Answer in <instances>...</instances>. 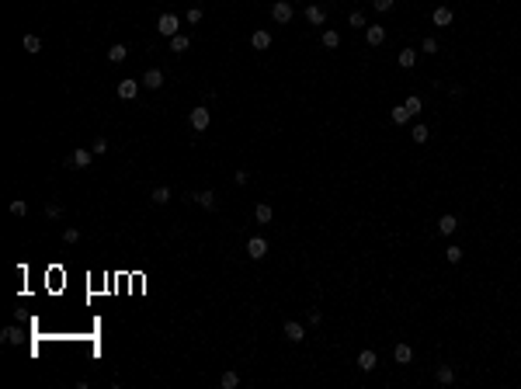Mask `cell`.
I'll return each mask as SVG.
<instances>
[{"label":"cell","instance_id":"31","mask_svg":"<svg viewBox=\"0 0 521 389\" xmlns=\"http://www.w3.org/2000/svg\"><path fill=\"white\" fill-rule=\"evenodd\" d=\"M347 21H351V28H365V14H362V11H351Z\"/></svg>","mask_w":521,"mask_h":389},{"label":"cell","instance_id":"14","mask_svg":"<svg viewBox=\"0 0 521 389\" xmlns=\"http://www.w3.org/2000/svg\"><path fill=\"white\" fill-rule=\"evenodd\" d=\"M455 230H459V219L455 215H442L438 219V233H455Z\"/></svg>","mask_w":521,"mask_h":389},{"label":"cell","instance_id":"10","mask_svg":"<svg viewBox=\"0 0 521 389\" xmlns=\"http://www.w3.org/2000/svg\"><path fill=\"white\" fill-rule=\"evenodd\" d=\"M306 21H309V24H323V21H327V14H323V7L309 4V7H306Z\"/></svg>","mask_w":521,"mask_h":389},{"label":"cell","instance_id":"37","mask_svg":"<svg viewBox=\"0 0 521 389\" xmlns=\"http://www.w3.org/2000/svg\"><path fill=\"white\" fill-rule=\"evenodd\" d=\"M372 7H375V11H389V7H393V0H372Z\"/></svg>","mask_w":521,"mask_h":389},{"label":"cell","instance_id":"24","mask_svg":"<svg viewBox=\"0 0 521 389\" xmlns=\"http://www.w3.org/2000/svg\"><path fill=\"white\" fill-rule=\"evenodd\" d=\"M0 337H4V341H7V344H21V337H24V334H21L18 327H7V330L0 334Z\"/></svg>","mask_w":521,"mask_h":389},{"label":"cell","instance_id":"13","mask_svg":"<svg viewBox=\"0 0 521 389\" xmlns=\"http://www.w3.org/2000/svg\"><path fill=\"white\" fill-rule=\"evenodd\" d=\"M285 337H289V341H295V344H299V341H303V337H306V330H303V327H299V323H295V320H289V323H285Z\"/></svg>","mask_w":521,"mask_h":389},{"label":"cell","instance_id":"8","mask_svg":"<svg viewBox=\"0 0 521 389\" xmlns=\"http://www.w3.org/2000/svg\"><path fill=\"white\" fill-rule=\"evenodd\" d=\"M143 87H150V91H160V87H163V73H160V70H146V77H143Z\"/></svg>","mask_w":521,"mask_h":389},{"label":"cell","instance_id":"4","mask_svg":"<svg viewBox=\"0 0 521 389\" xmlns=\"http://www.w3.org/2000/svg\"><path fill=\"white\" fill-rule=\"evenodd\" d=\"M271 18L278 21V24H289V21H292V4H285V0H278V4L271 7Z\"/></svg>","mask_w":521,"mask_h":389},{"label":"cell","instance_id":"33","mask_svg":"<svg viewBox=\"0 0 521 389\" xmlns=\"http://www.w3.org/2000/svg\"><path fill=\"white\" fill-rule=\"evenodd\" d=\"M45 215H49V219H59V215H63V205L49 202V205H45Z\"/></svg>","mask_w":521,"mask_h":389},{"label":"cell","instance_id":"27","mask_svg":"<svg viewBox=\"0 0 521 389\" xmlns=\"http://www.w3.org/2000/svg\"><path fill=\"white\" fill-rule=\"evenodd\" d=\"M323 45H327V49H337V45H341V35L327 28V32H323Z\"/></svg>","mask_w":521,"mask_h":389},{"label":"cell","instance_id":"30","mask_svg":"<svg viewBox=\"0 0 521 389\" xmlns=\"http://www.w3.org/2000/svg\"><path fill=\"white\" fill-rule=\"evenodd\" d=\"M427 136H431L427 125H414V143H427Z\"/></svg>","mask_w":521,"mask_h":389},{"label":"cell","instance_id":"19","mask_svg":"<svg viewBox=\"0 0 521 389\" xmlns=\"http://www.w3.org/2000/svg\"><path fill=\"white\" fill-rule=\"evenodd\" d=\"M431 21L445 28V24H452V11H448V7H434V14H431Z\"/></svg>","mask_w":521,"mask_h":389},{"label":"cell","instance_id":"3","mask_svg":"<svg viewBox=\"0 0 521 389\" xmlns=\"http://www.w3.org/2000/svg\"><path fill=\"white\" fill-rule=\"evenodd\" d=\"M209 122H212L209 108H195V112H191V129H195V132H205V129H209Z\"/></svg>","mask_w":521,"mask_h":389},{"label":"cell","instance_id":"35","mask_svg":"<svg viewBox=\"0 0 521 389\" xmlns=\"http://www.w3.org/2000/svg\"><path fill=\"white\" fill-rule=\"evenodd\" d=\"M198 21H202V7H191L188 11V24H198Z\"/></svg>","mask_w":521,"mask_h":389},{"label":"cell","instance_id":"34","mask_svg":"<svg viewBox=\"0 0 521 389\" xmlns=\"http://www.w3.org/2000/svg\"><path fill=\"white\" fill-rule=\"evenodd\" d=\"M28 212V205L24 202H11V215H24Z\"/></svg>","mask_w":521,"mask_h":389},{"label":"cell","instance_id":"36","mask_svg":"<svg viewBox=\"0 0 521 389\" xmlns=\"http://www.w3.org/2000/svg\"><path fill=\"white\" fill-rule=\"evenodd\" d=\"M108 150V139H94V146H91V153H104Z\"/></svg>","mask_w":521,"mask_h":389},{"label":"cell","instance_id":"11","mask_svg":"<svg viewBox=\"0 0 521 389\" xmlns=\"http://www.w3.org/2000/svg\"><path fill=\"white\" fill-rule=\"evenodd\" d=\"M393 358H396L400 365H410V362H414V351H410V344H396V351H393Z\"/></svg>","mask_w":521,"mask_h":389},{"label":"cell","instance_id":"23","mask_svg":"<svg viewBox=\"0 0 521 389\" xmlns=\"http://www.w3.org/2000/svg\"><path fill=\"white\" fill-rule=\"evenodd\" d=\"M393 122H396V125H406V122H410V112H406V104H396V108H393Z\"/></svg>","mask_w":521,"mask_h":389},{"label":"cell","instance_id":"26","mask_svg":"<svg viewBox=\"0 0 521 389\" xmlns=\"http://www.w3.org/2000/svg\"><path fill=\"white\" fill-rule=\"evenodd\" d=\"M414 63H417V52H414V49H403V52H400V66H403V70H410Z\"/></svg>","mask_w":521,"mask_h":389},{"label":"cell","instance_id":"2","mask_svg":"<svg viewBox=\"0 0 521 389\" xmlns=\"http://www.w3.org/2000/svg\"><path fill=\"white\" fill-rule=\"evenodd\" d=\"M91 156H94L91 150H80V146H77L73 153L66 156V167H77V171H84V167H91Z\"/></svg>","mask_w":521,"mask_h":389},{"label":"cell","instance_id":"22","mask_svg":"<svg viewBox=\"0 0 521 389\" xmlns=\"http://www.w3.org/2000/svg\"><path fill=\"white\" fill-rule=\"evenodd\" d=\"M434 379H438V382H442V386H448V382H452V379H455V372L448 369V365H438V372H434Z\"/></svg>","mask_w":521,"mask_h":389},{"label":"cell","instance_id":"6","mask_svg":"<svg viewBox=\"0 0 521 389\" xmlns=\"http://www.w3.org/2000/svg\"><path fill=\"white\" fill-rule=\"evenodd\" d=\"M139 87H143V84H135V80H122V84H118V97H122V101H132V97L139 94Z\"/></svg>","mask_w":521,"mask_h":389},{"label":"cell","instance_id":"21","mask_svg":"<svg viewBox=\"0 0 521 389\" xmlns=\"http://www.w3.org/2000/svg\"><path fill=\"white\" fill-rule=\"evenodd\" d=\"M254 219H257V223H271V205L268 202H261V205L254 209Z\"/></svg>","mask_w":521,"mask_h":389},{"label":"cell","instance_id":"20","mask_svg":"<svg viewBox=\"0 0 521 389\" xmlns=\"http://www.w3.org/2000/svg\"><path fill=\"white\" fill-rule=\"evenodd\" d=\"M21 45H24V52H39V49H42V39H39V35H24V39H21Z\"/></svg>","mask_w":521,"mask_h":389},{"label":"cell","instance_id":"7","mask_svg":"<svg viewBox=\"0 0 521 389\" xmlns=\"http://www.w3.org/2000/svg\"><path fill=\"white\" fill-rule=\"evenodd\" d=\"M365 42L368 45H382V42H386V28H382V24H372V28L365 32Z\"/></svg>","mask_w":521,"mask_h":389},{"label":"cell","instance_id":"28","mask_svg":"<svg viewBox=\"0 0 521 389\" xmlns=\"http://www.w3.org/2000/svg\"><path fill=\"white\" fill-rule=\"evenodd\" d=\"M403 104H406V112H410V115H417V112H421V97H417V94H410Z\"/></svg>","mask_w":521,"mask_h":389},{"label":"cell","instance_id":"9","mask_svg":"<svg viewBox=\"0 0 521 389\" xmlns=\"http://www.w3.org/2000/svg\"><path fill=\"white\" fill-rule=\"evenodd\" d=\"M375 362H379V358H375V351H362V354H358V369H362V372H372V369H375Z\"/></svg>","mask_w":521,"mask_h":389},{"label":"cell","instance_id":"1","mask_svg":"<svg viewBox=\"0 0 521 389\" xmlns=\"http://www.w3.org/2000/svg\"><path fill=\"white\" fill-rule=\"evenodd\" d=\"M156 28H160V35H163V39H174V35H177V28H181V18H177V14H160Z\"/></svg>","mask_w":521,"mask_h":389},{"label":"cell","instance_id":"12","mask_svg":"<svg viewBox=\"0 0 521 389\" xmlns=\"http://www.w3.org/2000/svg\"><path fill=\"white\" fill-rule=\"evenodd\" d=\"M191 198L198 202V205H202V209H209V212L215 209V194H212V191H195Z\"/></svg>","mask_w":521,"mask_h":389},{"label":"cell","instance_id":"18","mask_svg":"<svg viewBox=\"0 0 521 389\" xmlns=\"http://www.w3.org/2000/svg\"><path fill=\"white\" fill-rule=\"evenodd\" d=\"M251 45H254V49H268V45H271V32H264V28H261V32H254Z\"/></svg>","mask_w":521,"mask_h":389},{"label":"cell","instance_id":"15","mask_svg":"<svg viewBox=\"0 0 521 389\" xmlns=\"http://www.w3.org/2000/svg\"><path fill=\"white\" fill-rule=\"evenodd\" d=\"M188 45H191V39L177 32V35H174V39H171V52H188Z\"/></svg>","mask_w":521,"mask_h":389},{"label":"cell","instance_id":"17","mask_svg":"<svg viewBox=\"0 0 521 389\" xmlns=\"http://www.w3.org/2000/svg\"><path fill=\"white\" fill-rule=\"evenodd\" d=\"M150 202H153V205L171 202V188H163V184H160V188H153V191H150Z\"/></svg>","mask_w":521,"mask_h":389},{"label":"cell","instance_id":"32","mask_svg":"<svg viewBox=\"0 0 521 389\" xmlns=\"http://www.w3.org/2000/svg\"><path fill=\"white\" fill-rule=\"evenodd\" d=\"M63 240H66V243H77V240H80V230H77V226H70V230H63Z\"/></svg>","mask_w":521,"mask_h":389},{"label":"cell","instance_id":"25","mask_svg":"<svg viewBox=\"0 0 521 389\" xmlns=\"http://www.w3.org/2000/svg\"><path fill=\"white\" fill-rule=\"evenodd\" d=\"M219 386H223V389H236V386H240V375H236V372H226V375L219 379Z\"/></svg>","mask_w":521,"mask_h":389},{"label":"cell","instance_id":"5","mask_svg":"<svg viewBox=\"0 0 521 389\" xmlns=\"http://www.w3.org/2000/svg\"><path fill=\"white\" fill-rule=\"evenodd\" d=\"M247 254H251L254 261H261V257L268 254V240H264V236H254V240H247Z\"/></svg>","mask_w":521,"mask_h":389},{"label":"cell","instance_id":"29","mask_svg":"<svg viewBox=\"0 0 521 389\" xmlns=\"http://www.w3.org/2000/svg\"><path fill=\"white\" fill-rule=\"evenodd\" d=\"M445 257H448L452 264H455V261H462V247H455V243H452V247H445Z\"/></svg>","mask_w":521,"mask_h":389},{"label":"cell","instance_id":"16","mask_svg":"<svg viewBox=\"0 0 521 389\" xmlns=\"http://www.w3.org/2000/svg\"><path fill=\"white\" fill-rule=\"evenodd\" d=\"M125 56H129V49H125L122 42H115V45L108 49V59H112V63H125Z\"/></svg>","mask_w":521,"mask_h":389},{"label":"cell","instance_id":"38","mask_svg":"<svg viewBox=\"0 0 521 389\" xmlns=\"http://www.w3.org/2000/svg\"><path fill=\"white\" fill-rule=\"evenodd\" d=\"M233 181H236V184H247V181H251V174H247V171H236V177H233Z\"/></svg>","mask_w":521,"mask_h":389},{"label":"cell","instance_id":"39","mask_svg":"<svg viewBox=\"0 0 521 389\" xmlns=\"http://www.w3.org/2000/svg\"><path fill=\"white\" fill-rule=\"evenodd\" d=\"M424 52H438V42H434V39H424Z\"/></svg>","mask_w":521,"mask_h":389}]
</instances>
